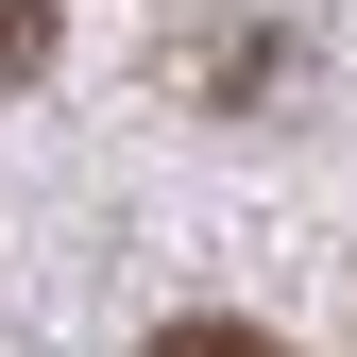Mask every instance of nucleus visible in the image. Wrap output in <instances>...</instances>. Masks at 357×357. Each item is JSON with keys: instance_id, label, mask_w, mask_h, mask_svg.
I'll use <instances>...</instances> for the list:
<instances>
[{"instance_id": "nucleus-1", "label": "nucleus", "mask_w": 357, "mask_h": 357, "mask_svg": "<svg viewBox=\"0 0 357 357\" xmlns=\"http://www.w3.org/2000/svg\"><path fill=\"white\" fill-rule=\"evenodd\" d=\"M52 68V0H0V85H34Z\"/></svg>"}, {"instance_id": "nucleus-2", "label": "nucleus", "mask_w": 357, "mask_h": 357, "mask_svg": "<svg viewBox=\"0 0 357 357\" xmlns=\"http://www.w3.org/2000/svg\"><path fill=\"white\" fill-rule=\"evenodd\" d=\"M153 357H273V340H255V324H221V306H204V324H153Z\"/></svg>"}]
</instances>
